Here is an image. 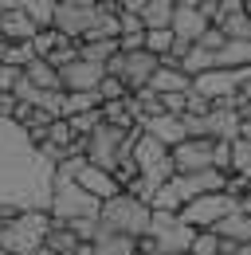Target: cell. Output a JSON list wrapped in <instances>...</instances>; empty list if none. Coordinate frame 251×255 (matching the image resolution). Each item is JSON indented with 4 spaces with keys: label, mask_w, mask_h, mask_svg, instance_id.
Instances as JSON below:
<instances>
[{
    "label": "cell",
    "mask_w": 251,
    "mask_h": 255,
    "mask_svg": "<svg viewBox=\"0 0 251 255\" xmlns=\"http://www.w3.org/2000/svg\"><path fill=\"white\" fill-rule=\"evenodd\" d=\"M141 129H145V133H153V137H161L169 149H173V145H181V141L188 137L185 118H181V114H153V118H145V122H141Z\"/></svg>",
    "instance_id": "cell-15"
},
{
    "label": "cell",
    "mask_w": 251,
    "mask_h": 255,
    "mask_svg": "<svg viewBox=\"0 0 251 255\" xmlns=\"http://www.w3.org/2000/svg\"><path fill=\"white\" fill-rule=\"evenodd\" d=\"M59 39H63V35L55 32V28H43V32L31 39V47H35V55H43V59H47V55H51V51L59 47Z\"/></svg>",
    "instance_id": "cell-32"
},
{
    "label": "cell",
    "mask_w": 251,
    "mask_h": 255,
    "mask_svg": "<svg viewBox=\"0 0 251 255\" xmlns=\"http://www.w3.org/2000/svg\"><path fill=\"white\" fill-rule=\"evenodd\" d=\"M220 252H224V236H220L216 228H204V232H196L188 255H220Z\"/></svg>",
    "instance_id": "cell-29"
},
{
    "label": "cell",
    "mask_w": 251,
    "mask_h": 255,
    "mask_svg": "<svg viewBox=\"0 0 251 255\" xmlns=\"http://www.w3.org/2000/svg\"><path fill=\"white\" fill-rule=\"evenodd\" d=\"M244 12H248V16H251V0H244Z\"/></svg>",
    "instance_id": "cell-49"
},
{
    "label": "cell",
    "mask_w": 251,
    "mask_h": 255,
    "mask_svg": "<svg viewBox=\"0 0 251 255\" xmlns=\"http://www.w3.org/2000/svg\"><path fill=\"white\" fill-rule=\"evenodd\" d=\"M141 129V126H137ZM137 129H126V126H114V122H102L87 137V161L98 165V169H118V161L133 153V141H137Z\"/></svg>",
    "instance_id": "cell-3"
},
{
    "label": "cell",
    "mask_w": 251,
    "mask_h": 255,
    "mask_svg": "<svg viewBox=\"0 0 251 255\" xmlns=\"http://www.w3.org/2000/svg\"><path fill=\"white\" fill-rule=\"evenodd\" d=\"M67 228H71L83 244H98V232H102L98 216H79V220H67Z\"/></svg>",
    "instance_id": "cell-30"
},
{
    "label": "cell",
    "mask_w": 251,
    "mask_h": 255,
    "mask_svg": "<svg viewBox=\"0 0 251 255\" xmlns=\"http://www.w3.org/2000/svg\"><path fill=\"white\" fill-rule=\"evenodd\" d=\"M177 4H200V0H177Z\"/></svg>",
    "instance_id": "cell-50"
},
{
    "label": "cell",
    "mask_w": 251,
    "mask_h": 255,
    "mask_svg": "<svg viewBox=\"0 0 251 255\" xmlns=\"http://www.w3.org/2000/svg\"><path fill=\"white\" fill-rule=\"evenodd\" d=\"M240 98H248V102H251V75L244 79V87H240Z\"/></svg>",
    "instance_id": "cell-45"
},
{
    "label": "cell",
    "mask_w": 251,
    "mask_h": 255,
    "mask_svg": "<svg viewBox=\"0 0 251 255\" xmlns=\"http://www.w3.org/2000/svg\"><path fill=\"white\" fill-rule=\"evenodd\" d=\"M248 165H251V145L244 137H236L232 141V173H248Z\"/></svg>",
    "instance_id": "cell-33"
},
{
    "label": "cell",
    "mask_w": 251,
    "mask_h": 255,
    "mask_svg": "<svg viewBox=\"0 0 251 255\" xmlns=\"http://www.w3.org/2000/svg\"><path fill=\"white\" fill-rule=\"evenodd\" d=\"M47 212H51V220H79V216H98L102 212V200L87 192L75 177H63L55 173V189H51V204H47Z\"/></svg>",
    "instance_id": "cell-5"
},
{
    "label": "cell",
    "mask_w": 251,
    "mask_h": 255,
    "mask_svg": "<svg viewBox=\"0 0 251 255\" xmlns=\"http://www.w3.org/2000/svg\"><path fill=\"white\" fill-rule=\"evenodd\" d=\"M228 12H244V0H220V16Z\"/></svg>",
    "instance_id": "cell-40"
},
{
    "label": "cell",
    "mask_w": 251,
    "mask_h": 255,
    "mask_svg": "<svg viewBox=\"0 0 251 255\" xmlns=\"http://www.w3.org/2000/svg\"><path fill=\"white\" fill-rule=\"evenodd\" d=\"M51 189L55 165L16 118H0V216L16 220L20 212H47Z\"/></svg>",
    "instance_id": "cell-1"
},
{
    "label": "cell",
    "mask_w": 251,
    "mask_h": 255,
    "mask_svg": "<svg viewBox=\"0 0 251 255\" xmlns=\"http://www.w3.org/2000/svg\"><path fill=\"white\" fill-rule=\"evenodd\" d=\"M102 232L98 236H122V240H145L149 236V224H153V204L133 196V192H118L110 200H102V212H98Z\"/></svg>",
    "instance_id": "cell-2"
},
{
    "label": "cell",
    "mask_w": 251,
    "mask_h": 255,
    "mask_svg": "<svg viewBox=\"0 0 251 255\" xmlns=\"http://www.w3.org/2000/svg\"><path fill=\"white\" fill-rule=\"evenodd\" d=\"M75 181H79V185H83L87 192H94L98 200H110V196H118V192H122L118 177H114L110 169H98V165H91V161H83V165H79Z\"/></svg>",
    "instance_id": "cell-13"
},
{
    "label": "cell",
    "mask_w": 251,
    "mask_h": 255,
    "mask_svg": "<svg viewBox=\"0 0 251 255\" xmlns=\"http://www.w3.org/2000/svg\"><path fill=\"white\" fill-rule=\"evenodd\" d=\"M216 24L224 28L228 39H251V16L248 12H228V16H220Z\"/></svg>",
    "instance_id": "cell-28"
},
{
    "label": "cell",
    "mask_w": 251,
    "mask_h": 255,
    "mask_svg": "<svg viewBox=\"0 0 251 255\" xmlns=\"http://www.w3.org/2000/svg\"><path fill=\"white\" fill-rule=\"evenodd\" d=\"M98 4H102V8H118V12H122V0H98Z\"/></svg>",
    "instance_id": "cell-46"
},
{
    "label": "cell",
    "mask_w": 251,
    "mask_h": 255,
    "mask_svg": "<svg viewBox=\"0 0 251 255\" xmlns=\"http://www.w3.org/2000/svg\"><path fill=\"white\" fill-rule=\"evenodd\" d=\"M157 67H161V59H157L153 51L141 47V51H118V55L106 63V75H118V79H126L129 91H141V87H149Z\"/></svg>",
    "instance_id": "cell-8"
},
{
    "label": "cell",
    "mask_w": 251,
    "mask_h": 255,
    "mask_svg": "<svg viewBox=\"0 0 251 255\" xmlns=\"http://www.w3.org/2000/svg\"><path fill=\"white\" fill-rule=\"evenodd\" d=\"M51 212H20L16 220L4 224V236H0V248L12 255H39L43 252V240L51 232Z\"/></svg>",
    "instance_id": "cell-4"
},
{
    "label": "cell",
    "mask_w": 251,
    "mask_h": 255,
    "mask_svg": "<svg viewBox=\"0 0 251 255\" xmlns=\"http://www.w3.org/2000/svg\"><path fill=\"white\" fill-rule=\"evenodd\" d=\"M4 224H8V220H4V216H0V236H4Z\"/></svg>",
    "instance_id": "cell-51"
},
{
    "label": "cell",
    "mask_w": 251,
    "mask_h": 255,
    "mask_svg": "<svg viewBox=\"0 0 251 255\" xmlns=\"http://www.w3.org/2000/svg\"><path fill=\"white\" fill-rule=\"evenodd\" d=\"M196 228L181 220V212H153L149 236L137 240V252H192Z\"/></svg>",
    "instance_id": "cell-6"
},
{
    "label": "cell",
    "mask_w": 251,
    "mask_h": 255,
    "mask_svg": "<svg viewBox=\"0 0 251 255\" xmlns=\"http://www.w3.org/2000/svg\"><path fill=\"white\" fill-rule=\"evenodd\" d=\"M118 43H122V51H141L145 47V32H122Z\"/></svg>",
    "instance_id": "cell-38"
},
{
    "label": "cell",
    "mask_w": 251,
    "mask_h": 255,
    "mask_svg": "<svg viewBox=\"0 0 251 255\" xmlns=\"http://www.w3.org/2000/svg\"><path fill=\"white\" fill-rule=\"evenodd\" d=\"M137 255H188V252H137Z\"/></svg>",
    "instance_id": "cell-47"
},
{
    "label": "cell",
    "mask_w": 251,
    "mask_h": 255,
    "mask_svg": "<svg viewBox=\"0 0 251 255\" xmlns=\"http://www.w3.org/2000/svg\"><path fill=\"white\" fill-rule=\"evenodd\" d=\"M212 106H216L212 98H204L200 91H188V110H185V114H208Z\"/></svg>",
    "instance_id": "cell-36"
},
{
    "label": "cell",
    "mask_w": 251,
    "mask_h": 255,
    "mask_svg": "<svg viewBox=\"0 0 251 255\" xmlns=\"http://www.w3.org/2000/svg\"><path fill=\"white\" fill-rule=\"evenodd\" d=\"M244 177H251V165H248V173H244Z\"/></svg>",
    "instance_id": "cell-52"
},
{
    "label": "cell",
    "mask_w": 251,
    "mask_h": 255,
    "mask_svg": "<svg viewBox=\"0 0 251 255\" xmlns=\"http://www.w3.org/2000/svg\"><path fill=\"white\" fill-rule=\"evenodd\" d=\"M212 67H216V51H208V47H200V43H192V51L181 59V71H188V75H204V71H212Z\"/></svg>",
    "instance_id": "cell-26"
},
{
    "label": "cell",
    "mask_w": 251,
    "mask_h": 255,
    "mask_svg": "<svg viewBox=\"0 0 251 255\" xmlns=\"http://www.w3.org/2000/svg\"><path fill=\"white\" fill-rule=\"evenodd\" d=\"M118 51H122V43H118V39H106V35H98V39H79V55L91 59V63H110Z\"/></svg>",
    "instance_id": "cell-23"
},
{
    "label": "cell",
    "mask_w": 251,
    "mask_h": 255,
    "mask_svg": "<svg viewBox=\"0 0 251 255\" xmlns=\"http://www.w3.org/2000/svg\"><path fill=\"white\" fill-rule=\"evenodd\" d=\"M0 35L12 39V43H31L39 35V28H35V20H31L24 8H12V12L0 16Z\"/></svg>",
    "instance_id": "cell-16"
},
{
    "label": "cell",
    "mask_w": 251,
    "mask_h": 255,
    "mask_svg": "<svg viewBox=\"0 0 251 255\" xmlns=\"http://www.w3.org/2000/svg\"><path fill=\"white\" fill-rule=\"evenodd\" d=\"M149 87H153L157 95H188L192 91V75L181 71V67H173V63H161L157 75L149 79Z\"/></svg>",
    "instance_id": "cell-17"
},
{
    "label": "cell",
    "mask_w": 251,
    "mask_h": 255,
    "mask_svg": "<svg viewBox=\"0 0 251 255\" xmlns=\"http://www.w3.org/2000/svg\"><path fill=\"white\" fill-rule=\"evenodd\" d=\"M16 106H20L16 91H0V118H16Z\"/></svg>",
    "instance_id": "cell-39"
},
{
    "label": "cell",
    "mask_w": 251,
    "mask_h": 255,
    "mask_svg": "<svg viewBox=\"0 0 251 255\" xmlns=\"http://www.w3.org/2000/svg\"><path fill=\"white\" fill-rule=\"evenodd\" d=\"M196 43H200V47H208V51H220V47L228 43V35H224V28H220V24H212V28H208V32L200 35Z\"/></svg>",
    "instance_id": "cell-34"
},
{
    "label": "cell",
    "mask_w": 251,
    "mask_h": 255,
    "mask_svg": "<svg viewBox=\"0 0 251 255\" xmlns=\"http://www.w3.org/2000/svg\"><path fill=\"white\" fill-rule=\"evenodd\" d=\"M79 255H137V240L122 236H98V244H83Z\"/></svg>",
    "instance_id": "cell-22"
},
{
    "label": "cell",
    "mask_w": 251,
    "mask_h": 255,
    "mask_svg": "<svg viewBox=\"0 0 251 255\" xmlns=\"http://www.w3.org/2000/svg\"><path fill=\"white\" fill-rule=\"evenodd\" d=\"M63 75V91H98L106 79V63H91V59H75L59 71Z\"/></svg>",
    "instance_id": "cell-12"
},
{
    "label": "cell",
    "mask_w": 251,
    "mask_h": 255,
    "mask_svg": "<svg viewBox=\"0 0 251 255\" xmlns=\"http://www.w3.org/2000/svg\"><path fill=\"white\" fill-rule=\"evenodd\" d=\"M240 137H244V141L251 145V118H244V126H240Z\"/></svg>",
    "instance_id": "cell-43"
},
{
    "label": "cell",
    "mask_w": 251,
    "mask_h": 255,
    "mask_svg": "<svg viewBox=\"0 0 251 255\" xmlns=\"http://www.w3.org/2000/svg\"><path fill=\"white\" fill-rule=\"evenodd\" d=\"M181 200H196V196H204V192H228V173H220V169H204V173H177L173 181H169Z\"/></svg>",
    "instance_id": "cell-10"
},
{
    "label": "cell",
    "mask_w": 251,
    "mask_h": 255,
    "mask_svg": "<svg viewBox=\"0 0 251 255\" xmlns=\"http://www.w3.org/2000/svg\"><path fill=\"white\" fill-rule=\"evenodd\" d=\"M24 12L35 20V28H55V12H59V0H24Z\"/></svg>",
    "instance_id": "cell-25"
},
{
    "label": "cell",
    "mask_w": 251,
    "mask_h": 255,
    "mask_svg": "<svg viewBox=\"0 0 251 255\" xmlns=\"http://www.w3.org/2000/svg\"><path fill=\"white\" fill-rule=\"evenodd\" d=\"M98 106H102V95H98V91H67V95H63V118L87 114V110H98Z\"/></svg>",
    "instance_id": "cell-24"
},
{
    "label": "cell",
    "mask_w": 251,
    "mask_h": 255,
    "mask_svg": "<svg viewBox=\"0 0 251 255\" xmlns=\"http://www.w3.org/2000/svg\"><path fill=\"white\" fill-rule=\"evenodd\" d=\"M216 232L224 236V240H236V244H251V208H236L232 216H224V220L216 224Z\"/></svg>",
    "instance_id": "cell-19"
},
{
    "label": "cell",
    "mask_w": 251,
    "mask_h": 255,
    "mask_svg": "<svg viewBox=\"0 0 251 255\" xmlns=\"http://www.w3.org/2000/svg\"><path fill=\"white\" fill-rule=\"evenodd\" d=\"M8 47H12V39H4V35H0V63L8 59Z\"/></svg>",
    "instance_id": "cell-44"
},
{
    "label": "cell",
    "mask_w": 251,
    "mask_h": 255,
    "mask_svg": "<svg viewBox=\"0 0 251 255\" xmlns=\"http://www.w3.org/2000/svg\"><path fill=\"white\" fill-rule=\"evenodd\" d=\"M173 165H177V173L216 169V141L212 137H185L181 145H173Z\"/></svg>",
    "instance_id": "cell-9"
},
{
    "label": "cell",
    "mask_w": 251,
    "mask_h": 255,
    "mask_svg": "<svg viewBox=\"0 0 251 255\" xmlns=\"http://www.w3.org/2000/svg\"><path fill=\"white\" fill-rule=\"evenodd\" d=\"M94 12H98V4H59L55 32L67 35V39H87L94 28Z\"/></svg>",
    "instance_id": "cell-11"
},
{
    "label": "cell",
    "mask_w": 251,
    "mask_h": 255,
    "mask_svg": "<svg viewBox=\"0 0 251 255\" xmlns=\"http://www.w3.org/2000/svg\"><path fill=\"white\" fill-rule=\"evenodd\" d=\"M161 106H165V114H185L188 95H161Z\"/></svg>",
    "instance_id": "cell-37"
},
{
    "label": "cell",
    "mask_w": 251,
    "mask_h": 255,
    "mask_svg": "<svg viewBox=\"0 0 251 255\" xmlns=\"http://www.w3.org/2000/svg\"><path fill=\"white\" fill-rule=\"evenodd\" d=\"M24 75H28L31 83L39 87V91H63V75H59V67H51L43 55H35L28 67H24Z\"/></svg>",
    "instance_id": "cell-21"
},
{
    "label": "cell",
    "mask_w": 251,
    "mask_h": 255,
    "mask_svg": "<svg viewBox=\"0 0 251 255\" xmlns=\"http://www.w3.org/2000/svg\"><path fill=\"white\" fill-rule=\"evenodd\" d=\"M208 28H212V20L200 12V4H177V12H173V32H177V39L196 43Z\"/></svg>",
    "instance_id": "cell-14"
},
{
    "label": "cell",
    "mask_w": 251,
    "mask_h": 255,
    "mask_svg": "<svg viewBox=\"0 0 251 255\" xmlns=\"http://www.w3.org/2000/svg\"><path fill=\"white\" fill-rule=\"evenodd\" d=\"M173 43H177V32H173V28H149V32H145V51H153L157 59H169Z\"/></svg>",
    "instance_id": "cell-27"
},
{
    "label": "cell",
    "mask_w": 251,
    "mask_h": 255,
    "mask_svg": "<svg viewBox=\"0 0 251 255\" xmlns=\"http://www.w3.org/2000/svg\"><path fill=\"white\" fill-rule=\"evenodd\" d=\"M98 95H102V102H114V98H126V95H133V91L126 87V79L106 75V79H102V87H98Z\"/></svg>",
    "instance_id": "cell-31"
},
{
    "label": "cell",
    "mask_w": 251,
    "mask_h": 255,
    "mask_svg": "<svg viewBox=\"0 0 251 255\" xmlns=\"http://www.w3.org/2000/svg\"><path fill=\"white\" fill-rule=\"evenodd\" d=\"M12 8H24V0H0V16L12 12Z\"/></svg>",
    "instance_id": "cell-42"
},
{
    "label": "cell",
    "mask_w": 251,
    "mask_h": 255,
    "mask_svg": "<svg viewBox=\"0 0 251 255\" xmlns=\"http://www.w3.org/2000/svg\"><path fill=\"white\" fill-rule=\"evenodd\" d=\"M236 255H251V244H240V252Z\"/></svg>",
    "instance_id": "cell-48"
},
{
    "label": "cell",
    "mask_w": 251,
    "mask_h": 255,
    "mask_svg": "<svg viewBox=\"0 0 251 255\" xmlns=\"http://www.w3.org/2000/svg\"><path fill=\"white\" fill-rule=\"evenodd\" d=\"M236 208H240V200L232 192H204V196L188 200L185 208H181V220L192 224L196 232H204V228H216L224 216H232Z\"/></svg>",
    "instance_id": "cell-7"
},
{
    "label": "cell",
    "mask_w": 251,
    "mask_h": 255,
    "mask_svg": "<svg viewBox=\"0 0 251 255\" xmlns=\"http://www.w3.org/2000/svg\"><path fill=\"white\" fill-rule=\"evenodd\" d=\"M0 255H12V252H4V248H0Z\"/></svg>",
    "instance_id": "cell-53"
},
{
    "label": "cell",
    "mask_w": 251,
    "mask_h": 255,
    "mask_svg": "<svg viewBox=\"0 0 251 255\" xmlns=\"http://www.w3.org/2000/svg\"><path fill=\"white\" fill-rule=\"evenodd\" d=\"M20 75H24V67L0 63V91H12V87H16V83H20Z\"/></svg>",
    "instance_id": "cell-35"
},
{
    "label": "cell",
    "mask_w": 251,
    "mask_h": 255,
    "mask_svg": "<svg viewBox=\"0 0 251 255\" xmlns=\"http://www.w3.org/2000/svg\"><path fill=\"white\" fill-rule=\"evenodd\" d=\"M145 4H149V0H122V12H137V16H141Z\"/></svg>",
    "instance_id": "cell-41"
},
{
    "label": "cell",
    "mask_w": 251,
    "mask_h": 255,
    "mask_svg": "<svg viewBox=\"0 0 251 255\" xmlns=\"http://www.w3.org/2000/svg\"><path fill=\"white\" fill-rule=\"evenodd\" d=\"M216 67H224V71L251 67V39H228V43L216 51Z\"/></svg>",
    "instance_id": "cell-20"
},
{
    "label": "cell",
    "mask_w": 251,
    "mask_h": 255,
    "mask_svg": "<svg viewBox=\"0 0 251 255\" xmlns=\"http://www.w3.org/2000/svg\"><path fill=\"white\" fill-rule=\"evenodd\" d=\"M83 252V240L67 228V224H51V232H47V240H43V252L39 255H79Z\"/></svg>",
    "instance_id": "cell-18"
}]
</instances>
